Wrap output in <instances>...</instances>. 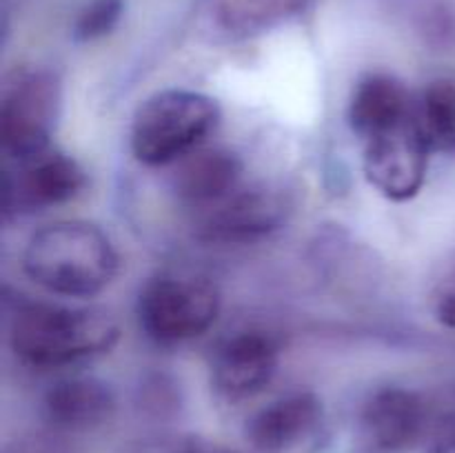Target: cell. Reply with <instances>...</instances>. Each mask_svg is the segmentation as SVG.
<instances>
[{
  "mask_svg": "<svg viewBox=\"0 0 455 453\" xmlns=\"http://www.w3.org/2000/svg\"><path fill=\"white\" fill-rule=\"evenodd\" d=\"M120 258L109 235L87 220H56L36 231L22 251V271L62 298H92L118 275Z\"/></svg>",
  "mask_w": 455,
  "mask_h": 453,
  "instance_id": "1",
  "label": "cell"
},
{
  "mask_svg": "<svg viewBox=\"0 0 455 453\" xmlns=\"http://www.w3.org/2000/svg\"><path fill=\"white\" fill-rule=\"evenodd\" d=\"M120 327L107 311L20 302L9 322V346L25 367L60 369L109 354Z\"/></svg>",
  "mask_w": 455,
  "mask_h": 453,
  "instance_id": "2",
  "label": "cell"
},
{
  "mask_svg": "<svg viewBox=\"0 0 455 453\" xmlns=\"http://www.w3.org/2000/svg\"><path fill=\"white\" fill-rule=\"evenodd\" d=\"M222 111L216 98L191 89H164L136 109L129 145L138 163L167 167L207 145L220 127Z\"/></svg>",
  "mask_w": 455,
  "mask_h": 453,
  "instance_id": "3",
  "label": "cell"
},
{
  "mask_svg": "<svg viewBox=\"0 0 455 453\" xmlns=\"http://www.w3.org/2000/svg\"><path fill=\"white\" fill-rule=\"evenodd\" d=\"M220 291L198 274L167 271L151 278L138 293L136 315L142 333L163 346L203 336L220 315Z\"/></svg>",
  "mask_w": 455,
  "mask_h": 453,
  "instance_id": "4",
  "label": "cell"
},
{
  "mask_svg": "<svg viewBox=\"0 0 455 453\" xmlns=\"http://www.w3.org/2000/svg\"><path fill=\"white\" fill-rule=\"evenodd\" d=\"M62 87L53 71L20 69L7 80L0 102V138L7 160H20L52 147L60 118Z\"/></svg>",
  "mask_w": 455,
  "mask_h": 453,
  "instance_id": "5",
  "label": "cell"
},
{
  "mask_svg": "<svg viewBox=\"0 0 455 453\" xmlns=\"http://www.w3.org/2000/svg\"><path fill=\"white\" fill-rule=\"evenodd\" d=\"M7 163L3 198L7 218L29 216L65 204L83 194L87 187V173L78 160L53 147Z\"/></svg>",
  "mask_w": 455,
  "mask_h": 453,
  "instance_id": "6",
  "label": "cell"
},
{
  "mask_svg": "<svg viewBox=\"0 0 455 453\" xmlns=\"http://www.w3.org/2000/svg\"><path fill=\"white\" fill-rule=\"evenodd\" d=\"M363 169L369 185L394 203H407L420 194L429 169V145L409 118L363 142Z\"/></svg>",
  "mask_w": 455,
  "mask_h": 453,
  "instance_id": "7",
  "label": "cell"
},
{
  "mask_svg": "<svg viewBox=\"0 0 455 453\" xmlns=\"http://www.w3.org/2000/svg\"><path fill=\"white\" fill-rule=\"evenodd\" d=\"M280 340L267 329H240L212 355V386L227 402H244L265 391L280 364Z\"/></svg>",
  "mask_w": 455,
  "mask_h": 453,
  "instance_id": "8",
  "label": "cell"
},
{
  "mask_svg": "<svg viewBox=\"0 0 455 453\" xmlns=\"http://www.w3.org/2000/svg\"><path fill=\"white\" fill-rule=\"evenodd\" d=\"M289 200L283 191L253 185L218 203L216 207L198 213V238L218 244H247L267 238L284 225Z\"/></svg>",
  "mask_w": 455,
  "mask_h": 453,
  "instance_id": "9",
  "label": "cell"
},
{
  "mask_svg": "<svg viewBox=\"0 0 455 453\" xmlns=\"http://www.w3.org/2000/svg\"><path fill=\"white\" fill-rule=\"evenodd\" d=\"M434 404L407 386H382L360 411V431L380 453H404L422 447Z\"/></svg>",
  "mask_w": 455,
  "mask_h": 453,
  "instance_id": "10",
  "label": "cell"
},
{
  "mask_svg": "<svg viewBox=\"0 0 455 453\" xmlns=\"http://www.w3.org/2000/svg\"><path fill=\"white\" fill-rule=\"evenodd\" d=\"M309 0H200L196 29L216 44L243 43L298 16Z\"/></svg>",
  "mask_w": 455,
  "mask_h": 453,
  "instance_id": "11",
  "label": "cell"
},
{
  "mask_svg": "<svg viewBox=\"0 0 455 453\" xmlns=\"http://www.w3.org/2000/svg\"><path fill=\"white\" fill-rule=\"evenodd\" d=\"M323 420V402L311 391H293L253 413L244 429L256 453H289Z\"/></svg>",
  "mask_w": 455,
  "mask_h": 453,
  "instance_id": "12",
  "label": "cell"
},
{
  "mask_svg": "<svg viewBox=\"0 0 455 453\" xmlns=\"http://www.w3.org/2000/svg\"><path fill=\"white\" fill-rule=\"evenodd\" d=\"M244 164L231 149H198L178 163L173 191L185 207L203 213L243 187Z\"/></svg>",
  "mask_w": 455,
  "mask_h": 453,
  "instance_id": "13",
  "label": "cell"
},
{
  "mask_svg": "<svg viewBox=\"0 0 455 453\" xmlns=\"http://www.w3.org/2000/svg\"><path fill=\"white\" fill-rule=\"evenodd\" d=\"M116 395L107 382L92 376L65 378L47 389L43 416L53 429L65 433H87L114 417Z\"/></svg>",
  "mask_w": 455,
  "mask_h": 453,
  "instance_id": "14",
  "label": "cell"
},
{
  "mask_svg": "<svg viewBox=\"0 0 455 453\" xmlns=\"http://www.w3.org/2000/svg\"><path fill=\"white\" fill-rule=\"evenodd\" d=\"M413 115V98L395 76L371 71L355 83L349 98V127L360 140L378 136Z\"/></svg>",
  "mask_w": 455,
  "mask_h": 453,
  "instance_id": "15",
  "label": "cell"
},
{
  "mask_svg": "<svg viewBox=\"0 0 455 453\" xmlns=\"http://www.w3.org/2000/svg\"><path fill=\"white\" fill-rule=\"evenodd\" d=\"M413 118L431 151L455 154V76H438L413 100Z\"/></svg>",
  "mask_w": 455,
  "mask_h": 453,
  "instance_id": "16",
  "label": "cell"
},
{
  "mask_svg": "<svg viewBox=\"0 0 455 453\" xmlns=\"http://www.w3.org/2000/svg\"><path fill=\"white\" fill-rule=\"evenodd\" d=\"M124 12V0H92L74 22V38L78 43H93L118 27Z\"/></svg>",
  "mask_w": 455,
  "mask_h": 453,
  "instance_id": "17",
  "label": "cell"
},
{
  "mask_svg": "<svg viewBox=\"0 0 455 453\" xmlns=\"http://www.w3.org/2000/svg\"><path fill=\"white\" fill-rule=\"evenodd\" d=\"M422 453H455V407H434Z\"/></svg>",
  "mask_w": 455,
  "mask_h": 453,
  "instance_id": "18",
  "label": "cell"
},
{
  "mask_svg": "<svg viewBox=\"0 0 455 453\" xmlns=\"http://www.w3.org/2000/svg\"><path fill=\"white\" fill-rule=\"evenodd\" d=\"M431 311L443 327L455 329V262L435 282L431 293Z\"/></svg>",
  "mask_w": 455,
  "mask_h": 453,
  "instance_id": "19",
  "label": "cell"
},
{
  "mask_svg": "<svg viewBox=\"0 0 455 453\" xmlns=\"http://www.w3.org/2000/svg\"><path fill=\"white\" fill-rule=\"evenodd\" d=\"M173 453H238V451L216 442H189L185 444V447L176 449Z\"/></svg>",
  "mask_w": 455,
  "mask_h": 453,
  "instance_id": "20",
  "label": "cell"
}]
</instances>
